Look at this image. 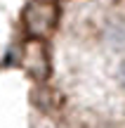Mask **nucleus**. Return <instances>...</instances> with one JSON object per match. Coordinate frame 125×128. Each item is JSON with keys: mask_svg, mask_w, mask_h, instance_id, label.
<instances>
[{"mask_svg": "<svg viewBox=\"0 0 125 128\" xmlns=\"http://www.w3.org/2000/svg\"><path fill=\"white\" fill-rule=\"evenodd\" d=\"M61 19L59 0H28L21 10V26L26 38L47 40L57 31Z\"/></svg>", "mask_w": 125, "mask_h": 128, "instance_id": "f257e3e1", "label": "nucleus"}, {"mask_svg": "<svg viewBox=\"0 0 125 128\" xmlns=\"http://www.w3.org/2000/svg\"><path fill=\"white\" fill-rule=\"evenodd\" d=\"M21 66L36 81H47V76H50V55H47L45 40L26 38L24 52H21Z\"/></svg>", "mask_w": 125, "mask_h": 128, "instance_id": "f03ea898", "label": "nucleus"}]
</instances>
